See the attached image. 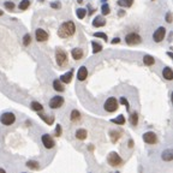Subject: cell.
<instances>
[{
	"label": "cell",
	"mask_w": 173,
	"mask_h": 173,
	"mask_svg": "<svg viewBox=\"0 0 173 173\" xmlns=\"http://www.w3.org/2000/svg\"><path fill=\"white\" fill-rule=\"evenodd\" d=\"M14 120H16V117H14V114H13L12 112H5V113H2L1 117H0V121H1L4 125H6V126L12 125V124L14 123Z\"/></svg>",
	"instance_id": "3957f363"
},
{
	"label": "cell",
	"mask_w": 173,
	"mask_h": 173,
	"mask_svg": "<svg viewBox=\"0 0 173 173\" xmlns=\"http://www.w3.org/2000/svg\"><path fill=\"white\" fill-rule=\"evenodd\" d=\"M77 1H78V2H82V1H83V0H77Z\"/></svg>",
	"instance_id": "7bdbcfd3"
},
{
	"label": "cell",
	"mask_w": 173,
	"mask_h": 173,
	"mask_svg": "<svg viewBox=\"0 0 173 173\" xmlns=\"http://www.w3.org/2000/svg\"><path fill=\"white\" fill-rule=\"evenodd\" d=\"M119 41H120V40H119V39H118V37H115V39H114V40H113V41H112V43H113V45H114V43H118V42H119Z\"/></svg>",
	"instance_id": "ab89813d"
},
{
	"label": "cell",
	"mask_w": 173,
	"mask_h": 173,
	"mask_svg": "<svg viewBox=\"0 0 173 173\" xmlns=\"http://www.w3.org/2000/svg\"><path fill=\"white\" fill-rule=\"evenodd\" d=\"M30 5V1L29 0H22L20 4H19V10H27Z\"/></svg>",
	"instance_id": "4dcf8cb0"
},
{
	"label": "cell",
	"mask_w": 173,
	"mask_h": 173,
	"mask_svg": "<svg viewBox=\"0 0 173 173\" xmlns=\"http://www.w3.org/2000/svg\"><path fill=\"white\" fill-rule=\"evenodd\" d=\"M166 20H167V23H171V22H172V14H171L170 12L166 14Z\"/></svg>",
	"instance_id": "f35d334b"
},
{
	"label": "cell",
	"mask_w": 173,
	"mask_h": 173,
	"mask_svg": "<svg viewBox=\"0 0 173 173\" xmlns=\"http://www.w3.org/2000/svg\"><path fill=\"white\" fill-rule=\"evenodd\" d=\"M72 80V71H69L66 74H64L61 77H60V81L64 82V83H70Z\"/></svg>",
	"instance_id": "e0dca14e"
},
{
	"label": "cell",
	"mask_w": 173,
	"mask_h": 173,
	"mask_svg": "<svg viewBox=\"0 0 173 173\" xmlns=\"http://www.w3.org/2000/svg\"><path fill=\"white\" fill-rule=\"evenodd\" d=\"M119 137H120V132L119 131H111V140H112L113 143H115Z\"/></svg>",
	"instance_id": "4316f807"
},
{
	"label": "cell",
	"mask_w": 173,
	"mask_h": 173,
	"mask_svg": "<svg viewBox=\"0 0 173 173\" xmlns=\"http://www.w3.org/2000/svg\"><path fill=\"white\" fill-rule=\"evenodd\" d=\"M71 54H72V58L76 59V60H80V59L83 58V51L81 48H74Z\"/></svg>",
	"instance_id": "4fadbf2b"
},
{
	"label": "cell",
	"mask_w": 173,
	"mask_h": 173,
	"mask_svg": "<svg viewBox=\"0 0 173 173\" xmlns=\"http://www.w3.org/2000/svg\"><path fill=\"white\" fill-rule=\"evenodd\" d=\"M143 141L148 144H154V143H156V135L152 131H148L143 135Z\"/></svg>",
	"instance_id": "9c48e42d"
},
{
	"label": "cell",
	"mask_w": 173,
	"mask_h": 173,
	"mask_svg": "<svg viewBox=\"0 0 173 173\" xmlns=\"http://www.w3.org/2000/svg\"><path fill=\"white\" fill-rule=\"evenodd\" d=\"M132 144H134V143H132V141H131V140H130V141H129V147H130V148H131V147H132Z\"/></svg>",
	"instance_id": "60d3db41"
},
{
	"label": "cell",
	"mask_w": 173,
	"mask_h": 173,
	"mask_svg": "<svg viewBox=\"0 0 173 173\" xmlns=\"http://www.w3.org/2000/svg\"><path fill=\"white\" fill-rule=\"evenodd\" d=\"M76 13H77V17H78L80 19H83L86 14V10H84V8H77Z\"/></svg>",
	"instance_id": "f1b7e54d"
},
{
	"label": "cell",
	"mask_w": 173,
	"mask_h": 173,
	"mask_svg": "<svg viewBox=\"0 0 173 173\" xmlns=\"http://www.w3.org/2000/svg\"><path fill=\"white\" fill-rule=\"evenodd\" d=\"M31 108H33L34 111H36V112H41V111L43 109L42 105H41V103H39V102H36V101L31 102Z\"/></svg>",
	"instance_id": "d4e9b609"
},
{
	"label": "cell",
	"mask_w": 173,
	"mask_h": 173,
	"mask_svg": "<svg viewBox=\"0 0 173 173\" xmlns=\"http://www.w3.org/2000/svg\"><path fill=\"white\" fill-rule=\"evenodd\" d=\"M162 76L167 80V81H171L173 80V72H172V69L171 68H165L164 71H162Z\"/></svg>",
	"instance_id": "9a60e30c"
},
{
	"label": "cell",
	"mask_w": 173,
	"mask_h": 173,
	"mask_svg": "<svg viewBox=\"0 0 173 173\" xmlns=\"http://www.w3.org/2000/svg\"><path fill=\"white\" fill-rule=\"evenodd\" d=\"M94 36H95V37H101V39H103L105 41H107V35L103 34V33H95Z\"/></svg>",
	"instance_id": "e575fe53"
},
{
	"label": "cell",
	"mask_w": 173,
	"mask_h": 173,
	"mask_svg": "<svg viewBox=\"0 0 173 173\" xmlns=\"http://www.w3.org/2000/svg\"><path fill=\"white\" fill-rule=\"evenodd\" d=\"M42 143H43L45 148H47V149H52L54 147V144H55L53 138L49 135H43L42 136Z\"/></svg>",
	"instance_id": "30bf717a"
},
{
	"label": "cell",
	"mask_w": 173,
	"mask_h": 173,
	"mask_svg": "<svg viewBox=\"0 0 173 173\" xmlns=\"http://www.w3.org/2000/svg\"><path fill=\"white\" fill-rule=\"evenodd\" d=\"M39 115H40V117H41V119H43L48 125H51V124L54 121V118H53V117H46V115H45V114H42V113H40Z\"/></svg>",
	"instance_id": "83f0119b"
},
{
	"label": "cell",
	"mask_w": 173,
	"mask_h": 173,
	"mask_svg": "<svg viewBox=\"0 0 173 173\" xmlns=\"http://www.w3.org/2000/svg\"><path fill=\"white\" fill-rule=\"evenodd\" d=\"M106 24V20L105 19H102V17H96L94 20H93V25L94 27H96V28H99V27H103Z\"/></svg>",
	"instance_id": "ac0fdd59"
},
{
	"label": "cell",
	"mask_w": 173,
	"mask_h": 173,
	"mask_svg": "<svg viewBox=\"0 0 173 173\" xmlns=\"http://www.w3.org/2000/svg\"><path fill=\"white\" fill-rule=\"evenodd\" d=\"M27 167H29V168H31V170H39L40 165H39V162H36V161L29 160V161L27 162Z\"/></svg>",
	"instance_id": "603a6c76"
},
{
	"label": "cell",
	"mask_w": 173,
	"mask_h": 173,
	"mask_svg": "<svg viewBox=\"0 0 173 173\" xmlns=\"http://www.w3.org/2000/svg\"><path fill=\"white\" fill-rule=\"evenodd\" d=\"M86 77H88V70H86V66H81L78 72H77V78L80 81H84Z\"/></svg>",
	"instance_id": "7c38bea8"
},
{
	"label": "cell",
	"mask_w": 173,
	"mask_h": 173,
	"mask_svg": "<svg viewBox=\"0 0 173 173\" xmlns=\"http://www.w3.org/2000/svg\"><path fill=\"white\" fill-rule=\"evenodd\" d=\"M107 161H108V164H109L111 166H113V167H115V166H120V165L123 164L121 158H120V156H119V154H118V153H115V152L109 153V155H108V158H107Z\"/></svg>",
	"instance_id": "277c9868"
},
{
	"label": "cell",
	"mask_w": 173,
	"mask_h": 173,
	"mask_svg": "<svg viewBox=\"0 0 173 173\" xmlns=\"http://www.w3.org/2000/svg\"><path fill=\"white\" fill-rule=\"evenodd\" d=\"M86 135H88V132H86V130H84V129H78V130L76 131V137H77L78 140H81V141L86 140Z\"/></svg>",
	"instance_id": "2e32d148"
},
{
	"label": "cell",
	"mask_w": 173,
	"mask_h": 173,
	"mask_svg": "<svg viewBox=\"0 0 173 173\" xmlns=\"http://www.w3.org/2000/svg\"><path fill=\"white\" fill-rule=\"evenodd\" d=\"M165 35H166V29L164 27H160L156 29V31L154 33L153 35V39L155 42H161L164 39H165Z\"/></svg>",
	"instance_id": "52a82bcc"
},
{
	"label": "cell",
	"mask_w": 173,
	"mask_h": 173,
	"mask_svg": "<svg viewBox=\"0 0 173 173\" xmlns=\"http://www.w3.org/2000/svg\"><path fill=\"white\" fill-rule=\"evenodd\" d=\"M101 11H102V14H108L109 13V6L107 4H103L101 7Z\"/></svg>",
	"instance_id": "d6a6232c"
},
{
	"label": "cell",
	"mask_w": 173,
	"mask_h": 173,
	"mask_svg": "<svg viewBox=\"0 0 173 173\" xmlns=\"http://www.w3.org/2000/svg\"><path fill=\"white\" fill-rule=\"evenodd\" d=\"M76 31V27H75V23L69 20V22H65L60 25L59 30H58V35L61 37V39H66V37H70L75 34Z\"/></svg>",
	"instance_id": "6da1fadb"
},
{
	"label": "cell",
	"mask_w": 173,
	"mask_h": 173,
	"mask_svg": "<svg viewBox=\"0 0 173 173\" xmlns=\"http://www.w3.org/2000/svg\"><path fill=\"white\" fill-rule=\"evenodd\" d=\"M4 6H5V8H7V10H13V8H14V4H13L12 1H6V2L4 4Z\"/></svg>",
	"instance_id": "836d02e7"
},
{
	"label": "cell",
	"mask_w": 173,
	"mask_h": 173,
	"mask_svg": "<svg viewBox=\"0 0 173 173\" xmlns=\"http://www.w3.org/2000/svg\"><path fill=\"white\" fill-rule=\"evenodd\" d=\"M51 7H53V8H60L61 5H60V2H51Z\"/></svg>",
	"instance_id": "d590c367"
},
{
	"label": "cell",
	"mask_w": 173,
	"mask_h": 173,
	"mask_svg": "<svg viewBox=\"0 0 173 173\" xmlns=\"http://www.w3.org/2000/svg\"><path fill=\"white\" fill-rule=\"evenodd\" d=\"M55 58H57V63L59 66H65L68 63V54L65 53V51H63L61 48H57L55 51Z\"/></svg>",
	"instance_id": "7a4b0ae2"
},
{
	"label": "cell",
	"mask_w": 173,
	"mask_h": 173,
	"mask_svg": "<svg viewBox=\"0 0 173 173\" xmlns=\"http://www.w3.org/2000/svg\"><path fill=\"white\" fill-rule=\"evenodd\" d=\"M120 102H121L123 105H125V106H126V108L129 109V102H127V100H126L125 97H121V99H120Z\"/></svg>",
	"instance_id": "8d00e7d4"
},
{
	"label": "cell",
	"mask_w": 173,
	"mask_h": 173,
	"mask_svg": "<svg viewBox=\"0 0 173 173\" xmlns=\"http://www.w3.org/2000/svg\"><path fill=\"white\" fill-rule=\"evenodd\" d=\"M143 63H144L146 65L150 66V65H154L155 59H154L152 55H144V57H143Z\"/></svg>",
	"instance_id": "d6986e66"
},
{
	"label": "cell",
	"mask_w": 173,
	"mask_h": 173,
	"mask_svg": "<svg viewBox=\"0 0 173 173\" xmlns=\"http://www.w3.org/2000/svg\"><path fill=\"white\" fill-rule=\"evenodd\" d=\"M64 105V99L61 96H54L51 101H49V107L55 109V108H60Z\"/></svg>",
	"instance_id": "ba28073f"
},
{
	"label": "cell",
	"mask_w": 173,
	"mask_h": 173,
	"mask_svg": "<svg viewBox=\"0 0 173 173\" xmlns=\"http://www.w3.org/2000/svg\"><path fill=\"white\" fill-rule=\"evenodd\" d=\"M0 16H2V11H0Z\"/></svg>",
	"instance_id": "ee69618b"
},
{
	"label": "cell",
	"mask_w": 173,
	"mask_h": 173,
	"mask_svg": "<svg viewBox=\"0 0 173 173\" xmlns=\"http://www.w3.org/2000/svg\"><path fill=\"white\" fill-rule=\"evenodd\" d=\"M30 42H31V37H30V35H29V34L24 35V37H23V45H24V46H29V45H30Z\"/></svg>",
	"instance_id": "1f68e13d"
},
{
	"label": "cell",
	"mask_w": 173,
	"mask_h": 173,
	"mask_svg": "<svg viewBox=\"0 0 173 173\" xmlns=\"http://www.w3.org/2000/svg\"><path fill=\"white\" fill-rule=\"evenodd\" d=\"M130 123H131V125H134V126L137 125V123H138V115H137V113H132V114L130 115Z\"/></svg>",
	"instance_id": "484cf974"
},
{
	"label": "cell",
	"mask_w": 173,
	"mask_h": 173,
	"mask_svg": "<svg viewBox=\"0 0 173 173\" xmlns=\"http://www.w3.org/2000/svg\"><path fill=\"white\" fill-rule=\"evenodd\" d=\"M53 88H54V90H57V91H64V90H65V88L61 84V82L58 81V80H55V81L53 82Z\"/></svg>",
	"instance_id": "44dd1931"
},
{
	"label": "cell",
	"mask_w": 173,
	"mask_h": 173,
	"mask_svg": "<svg viewBox=\"0 0 173 173\" xmlns=\"http://www.w3.org/2000/svg\"><path fill=\"white\" fill-rule=\"evenodd\" d=\"M35 35H36V40L40 41V42H43V41H46L48 39V34L43 29H36Z\"/></svg>",
	"instance_id": "8fae6325"
},
{
	"label": "cell",
	"mask_w": 173,
	"mask_h": 173,
	"mask_svg": "<svg viewBox=\"0 0 173 173\" xmlns=\"http://www.w3.org/2000/svg\"><path fill=\"white\" fill-rule=\"evenodd\" d=\"M161 158H162V160H165V161H172L173 160V152L171 150V149H167V150L162 152Z\"/></svg>",
	"instance_id": "5bb4252c"
},
{
	"label": "cell",
	"mask_w": 173,
	"mask_h": 173,
	"mask_svg": "<svg viewBox=\"0 0 173 173\" xmlns=\"http://www.w3.org/2000/svg\"><path fill=\"white\" fill-rule=\"evenodd\" d=\"M134 0H118V5L121 7H130L132 5Z\"/></svg>",
	"instance_id": "7402d4cb"
},
{
	"label": "cell",
	"mask_w": 173,
	"mask_h": 173,
	"mask_svg": "<svg viewBox=\"0 0 173 173\" xmlns=\"http://www.w3.org/2000/svg\"><path fill=\"white\" fill-rule=\"evenodd\" d=\"M91 46H93V52H94V53H99V52H101V51H102L101 45H100V43H97V42H95V41H93V42H91Z\"/></svg>",
	"instance_id": "cb8c5ba5"
},
{
	"label": "cell",
	"mask_w": 173,
	"mask_h": 173,
	"mask_svg": "<svg viewBox=\"0 0 173 173\" xmlns=\"http://www.w3.org/2000/svg\"><path fill=\"white\" fill-rule=\"evenodd\" d=\"M105 109L107 111V112H109V113H112V112H114V111H117L118 109V101H117V99L115 97H109L106 102H105Z\"/></svg>",
	"instance_id": "8992f818"
},
{
	"label": "cell",
	"mask_w": 173,
	"mask_h": 173,
	"mask_svg": "<svg viewBox=\"0 0 173 173\" xmlns=\"http://www.w3.org/2000/svg\"><path fill=\"white\" fill-rule=\"evenodd\" d=\"M125 41H126V43L130 45V46H136V45L141 43L142 39H141V36H140L138 34H136V33H130V34L126 35Z\"/></svg>",
	"instance_id": "5b68a950"
},
{
	"label": "cell",
	"mask_w": 173,
	"mask_h": 173,
	"mask_svg": "<svg viewBox=\"0 0 173 173\" xmlns=\"http://www.w3.org/2000/svg\"><path fill=\"white\" fill-rule=\"evenodd\" d=\"M112 123L118 124V125H123V124H125V117H124L123 114H120V115H118L117 118L112 119Z\"/></svg>",
	"instance_id": "ffe728a7"
},
{
	"label": "cell",
	"mask_w": 173,
	"mask_h": 173,
	"mask_svg": "<svg viewBox=\"0 0 173 173\" xmlns=\"http://www.w3.org/2000/svg\"><path fill=\"white\" fill-rule=\"evenodd\" d=\"M0 172H5V170H2V168H0Z\"/></svg>",
	"instance_id": "b9f144b4"
},
{
	"label": "cell",
	"mask_w": 173,
	"mask_h": 173,
	"mask_svg": "<svg viewBox=\"0 0 173 173\" xmlns=\"http://www.w3.org/2000/svg\"><path fill=\"white\" fill-rule=\"evenodd\" d=\"M80 117H81V114H80V112H78V111L74 109V111L71 112V120H72V121L78 120V119H80Z\"/></svg>",
	"instance_id": "f546056e"
},
{
	"label": "cell",
	"mask_w": 173,
	"mask_h": 173,
	"mask_svg": "<svg viewBox=\"0 0 173 173\" xmlns=\"http://www.w3.org/2000/svg\"><path fill=\"white\" fill-rule=\"evenodd\" d=\"M55 134H57V136H60V135H61V126H60V125H58V126L55 127Z\"/></svg>",
	"instance_id": "74e56055"
}]
</instances>
